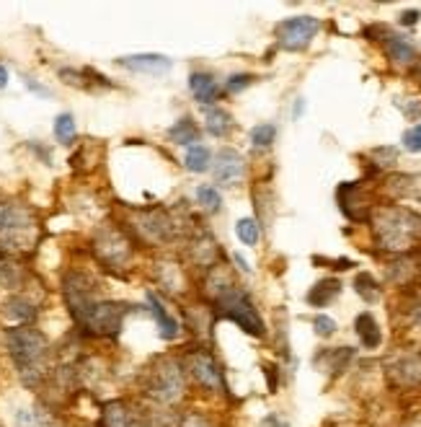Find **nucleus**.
<instances>
[{
	"mask_svg": "<svg viewBox=\"0 0 421 427\" xmlns=\"http://www.w3.org/2000/svg\"><path fill=\"white\" fill-rule=\"evenodd\" d=\"M8 352L18 368V376L24 378L26 386H39L47 376V358H50V342L34 326H16L10 329Z\"/></svg>",
	"mask_w": 421,
	"mask_h": 427,
	"instance_id": "obj_1",
	"label": "nucleus"
},
{
	"mask_svg": "<svg viewBox=\"0 0 421 427\" xmlns=\"http://www.w3.org/2000/svg\"><path fill=\"white\" fill-rule=\"evenodd\" d=\"M36 236L39 225L34 213L16 200H0V251H29Z\"/></svg>",
	"mask_w": 421,
	"mask_h": 427,
	"instance_id": "obj_2",
	"label": "nucleus"
},
{
	"mask_svg": "<svg viewBox=\"0 0 421 427\" xmlns=\"http://www.w3.org/2000/svg\"><path fill=\"white\" fill-rule=\"evenodd\" d=\"M210 293L222 316L230 318L233 324H238L251 337H264V318L259 316L256 306H253L251 298L241 288H236L230 280H225L222 285L217 282V288H212Z\"/></svg>",
	"mask_w": 421,
	"mask_h": 427,
	"instance_id": "obj_3",
	"label": "nucleus"
},
{
	"mask_svg": "<svg viewBox=\"0 0 421 427\" xmlns=\"http://www.w3.org/2000/svg\"><path fill=\"white\" fill-rule=\"evenodd\" d=\"M375 233L385 248L404 251L421 236V218L401 207H387V210H380L375 218Z\"/></svg>",
	"mask_w": 421,
	"mask_h": 427,
	"instance_id": "obj_4",
	"label": "nucleus"
},
{
	"mask_svg": "<svg viewBox=\"0 0 421 427\" xmlns=\"http://www.w3.org/2000/svg\"><path fill=\"white\" fill-rule=\"evenodd\" d=\"M186 384H184V370L181 363H176L173 358L158 360V365L150 370V381H148V393H150L155 402L173 404L181 399Z\"/></svg>",
	"mask_w": 421,
	"mask_h": 427,
	"instance_id": "obj_5",
	"label": "nucleus"
},
{
	"mask_svg": "<svg viewBox=\"0 0 421 427\" xmlns=\"http://www.w3.org/2000/svg\"><path fill=\"white\" fill-rule=\"evenodd\" d=\"M93 254L109 270H124L132 259V241L114 225H104L101 231L93 236Z\"/></svg>",
	"mask_w": 421,
	"mask_h": 427,
	"instance_id": "obj_6",
	"label": "nucleus"
},
{
	"mask_svg": "<svg viewBox=\"0 0 421 427\" xmlns=\"http://www.w3.org/2000/svg\"><path fill=\"white\" fill-rule=\"evenodd\" d=\"M127 308H122L119 303H111V300H96L93 306H88L76 318L78 324L88 329L91 334H99V337H109V334H117L122 329V321H124Z\"/></svg>",
	"mask_w": 421,
	"mask_h": 427,
	"instance_id": "obj_7",
	"label": "nucleus"
},
{
	"mask_svg": "<svg viewBox=\"0 0 421 427\" xmlns=\"http://www.w3.org/2000/svg\"><path fill=\"white\" fill-rule=\"evenodd\" d=\"M320 21L313 16H295L277 24V42L287 52H300L313 42V36L318 34Z\"/></svg>",
	"mask_w": 421,
	"mask_h": 427,
	"instance_id": "obj_8",
	"label": "nucleus"
},
{
	"mask_svg": "<svg viewBox=\"0 0 421 427\" xmlns=\"http://www.w3.org/2000/svg\"><path fill=\"white\" fill-rule=\"evenodd\" d=\"M132 231L137 233L140 241L158 246V244H166L173 236V220L169 218L166 210H143V213L135 215Z\"/></svg>",
	"mask_w": 421,
	"mask_h": 427,
	"instance_id": "obj_9",
	"label": "nucleus"
},
{
	"mask_svg": "<svg viewBox=\"0 0 421 427\" xmlns=\"http://www.w3.org/2000/svg\"><path fill=\"white\" fill-rule=\"evenodd\" d=\"M189 370L197 378V384L204 386V388H210V391H220L222 388V373H220L217 363H215L210 352L204 350L194 352L192 358H189Z\"/></svg>",
	"mask_w": 421,
	"mask_h": 427,
	"instance_id": "obj_10",
	"label": "nucleus"
},
{
	"mask_svg": "<svg viewBox=\"0 0 421 427\" xmlns=\"http://www.w3.org/2000/svg\"><path fill=\"white\" fill-rule=\"evenodd\" d=\"M119 65L132 73H145V76H169L173 62L166 55H129V57H119Z\"/></svg>",
	"mask_w": 421,
	"mask_h": 427,
	"instance_id": "obj_11",
	"label": "nucleus"
},
{
	"mask_svg": "<svg viewBox=\"0 0 421 427\" xmlns=\"http://www.w3.org/2000/svg\"><path fill=\"white\" fill-rule=\"evenodd\" d=\"M243 155L233 150V148H222L217 153V163H215V179L220 184H236L243 176Z\"/></svg>",
	"mask_w": 421,
	"mask_h": 427,
	"instance_id": "obj_12",
	"label": "nucleus"
},
{
	"mask_svg": "<svg viewBox=\"0 0 421 427\" xmlns=\"http://www.w3.org/2000/svg\"><path fill=\"white\" fill-rule=\"evenodd\" d=\"M104 427H150L148 419L127 402H111L104 410Z\"/></svg>",
	"mask_w": 421,
	"mask_h": 427,
	"instance_id": "obj_13",
	"label": "nucleus"
},
{
	"mask_svg": "<svg viewBox=\"0 0 421 427\" xmlns=\"http://www.w3.org/2000/svg\"><path fill=\"white\" fill-rule=\"evenodd\" d=\"M148 306H150V314L152 318H155V324H158V334L163 337V340H176L178 337V321L173 316H171L169 311H166V306L158 300V295L155 293H148Z\"/></svg>",
	"mask_w": 421,
	"mask_h": 427,
	"instance_id": "obj_14",
	"label": "nucleus"
},
{
	"mask_svg": "<svg viewBox=\"0 0 421 427\" xmlns=\"http://www.w3.org/2000/svg\"><path fill=\"white\" fill-rule=\"evenodd\" d=\"M189 88H192L194 99L199 104H204V106H212L220 96V85L210 73H192L189 76Z\"/></svg>",
	"mask_w": 421,
	"mask_h": 427,
	"instance_id": "obj_15",
	"label": "nucleus"
},
{
	"mask_svg": "<svg viewBox=\"0 0 421 427\" xmlns=\"http://www.w3.org/2000/svg\"><path fill=\"white\" fill-rule=\"evenodd\" d=\"M169 137L171 143H176V146H197V140H199V127L194 125L192 117H181L176 120L173 125L169 127Z\"/></svg>",
	"mask_w": 421,
	"mask_h": 427,
	"instance_id": "obj_16",
	"label": "nucleus"
},
{
	"mask_svg": "<svg viewBox=\"0 0 421 427\" xmlns=\"http://www.w3.org/2000/svg\"><path fill=\"white\" fill-rule=\"evenodd\" d=\"M204 127L215 137H225L233 130V117L220 106H207L204 109Z\"/></svg>",
	"mask_w": 421,
	"mask_h": 427,
	"instance_id": "obj_17",
	"label": "nucleus"
},
{
	"mask_svg": "<svg viewBox=\"0 0 421 427\" xmlns=\"http://www.w3.org/2000/svg\"><path fill=\"white\" fill-rule=\"evenodd\" d=\"M357 334H359V340L367 350H375L380 342H383V334H380V326L378 321L372 318V314H359L357 316Z\"/></svg>",
	"mask_w": 421,
	"mask_h": 427,
	"instance_id": "obj_18",
	"label": "nucleus"
},
{
	"mask_svg": "<svg viewBox=\"0 0 421 427\" xmlns=\"http://www.w3.org/2000/svg\"><path fill=\"white\" fill-rule=\"evenodd\" d=\"M338 293H341V282L338 280H320L318 285L311 288V293H308V303L315 308H323V306H329Z\"/></svg>",
	"mask_w": 421,
	"mask_h": 427,
	"instance_id": "obj_19",
	"label": "nucleus"
},
{
	"mask_svg": "<svg viewBox=\"0 0 421 427\" xmlns=\"http://www.w3.org/2000/svg\"><path fill=\"white\" fill-rule=\"evenodd\" d=\"M385 50H387V55H390V60L398 62V65H411V62L416 60L413 44L406 42L404 36H387Z\"/></svg>",
	"mask_w": 421,
	"mask_h": 427,
	"instance_id": "obj_20",
	"label": "nucleus"
},
{
	"mask_svg": "<svg viewBox=\"0 0 421 427\" xmlns=\"http://www.w3.org/2000/svg\"><path fill=\"white\" fill-rule=\"evenodd\" d=\"M184 163H186V169L192 171V174H204V171L210 169V163H212L210 148L202 146V143H197V146H192V148H189V150H186Z\"/></svg>",
	"mask_w": 421,
	"mask_h": 427,
	"instance_id": "obj_21",
	"label": "nucleus"
},
{
	"mask_svg": "<svg viewBox=\"0 0 421 427\" xmlns=\"http://www.w3.org/2000/svg\"><path fill=\"white\" fill-rule=\"evenodd\" d=\"M78 135V125H76V117L70 111H62L57 120H55V137H57L62 146H70Z\"/></svg>",
	"mask_w": 421,
	"mask_h": 427,
	"instance_id": "obj_22",
	"label": "nucleus"
},
{
	"mask_svg": "<svg viewBox=\"0 0 421 427\" xmlns=\"http://www.w3.org/2000/svg\"><path fill=\"white\" fill-rule=\"evenodd\" d=\"M396 184V192L404 197H413V200H421V176L419 174H406V176H396L393 179Z\"/></svg>",
	"mask_w": 421,
	"mask_h": 427,
	"instance_id": "obj_23",
	"label": "nucleus"
},
{
	"mask_svg": "<svg viewBox=\"0 0 421 427\" xmlns=\"http://www.w3.org/2000/svg\"><path fill=\"white\" fill-rule=\"evenodd\" d=\"M236 236L241 244H245V246H256L259 244V223L253 220V218H243V220L236 223Z\"/></svg>",
	"mask_w": 421,
	"mask_h": 427,
	"instance_id": "obj_24",
	"label": "nucleus"
},
{
	"mask_svg": "<svg viewBox=\"0 0 421 427\" xmlns=\"http://www.w3.org/2000/svg\"><path fill=\"white\" fill-rule=\"evenodd\" d=\"M197 202L207 213H217L220 207H222V197H220V192L212 184H202V187H197Z\"/></svg>",
	"mask_w": 421,
	"mask_h": 427,
	"instance_id": "obj_25",
	"label": "nucleus"
},
{
	"mask_svg": "<svg viewBox=\"0 0 421 427\" xmlns=\"http://www.w3.org/2000/svg\"><path fill=\"white\" fill-rule=\"evenodd\" d=\"M6 314H8L10 318H16V321H29V318L36 316V308L29 303L26 298H10L8 306H6Z\"/></svg>",
	"mask_w": 421,
	"mask_h": 427,
	"instance_id": "obj_26",
	"label": "nucleus"
},
{
	"mask_svg": "<svg viewBox=\"0 0 421 427\" xmlns=\"http://www.w3.org/2000/svg\"><path fill=\"white\" fill-rule=\"evenodd\" d=\"M354 285H357V293H359L367 303H375V300L380 298V288H378V282L372 280V274H367V272L357 274Z\"/></svg>",
	"mask_w": 421,
	"mask_h": 427,
	"instance_id": "obj_27",
	"label": "nucleus"
},
{
	"mask_svg": "<svg viewBox=\"0 0 421 427\" xmlns=\"http://www.w3.org/2000/svg\"><path fill=\"white\" fill-rule=\"evenodd\" d=\"M274 137H277V127L269 125V122H264V125H256L251 130V143L253 148H269L274 143Z\"/></svg>",
	"mask_w": 421,
	"mask_h": 427,
	"instance_id": "obj_28",
	"label": "nucleus"
},
{
	"mask_svg": "<svg viewBox=\"0 0 421 427\" xmlns=\"http://www.w3.org/2000/svg\"><path fill=\"white\" fill-rule=\"evenodd\" d=\"M178 427H215V422H212L204 412H186L184 417H181V422H178Z\"/></svg>",
	"mask_w": 421,
	"mask_h": 427,
	"instance_id": "obj_29",
	"label": "nucleus"
},
{
	"mask_svg": "<svg viewBox=\"0 0 421 427\" xmlns=\"http://www.w3.org/2000/svg\"><path fill=\"white\" fill-rule=\"evenodd\" d=\"M313 326H315V334L318 337H331V334L336 332V321L326 314H318V316L313 318Z\"/></svg>",
	"mask_w": 421,
	"mask_h": 427,
	"instance_id": "obj_30",
	"label": "nucleus"
},
{
	"mask_svg": "<svg viewBox=\"0 0 421 427\" xmlns=\"http://www.w3.org/2000/svg\"><path fill=\"white\" fill-rule=\"evenodd\" d=\"M13 282H16V267L10 265L8 259L3 256V251H0V288H8Z\"/></svg>",
	"mask_w": 421,
	"mask_h": 427,
	"instance_id": "obj_31",
	"label": "nucleus"
},
{
	"mask_svg": "<svg viewBox=\"0 0 421 427\" xmlns=\"http://www.w3.org/2000/svg\"><path fill=\"white\" fill-rule=\"evenodd\" d=\"M404 148L411 153H421V125L406 130L404 132Z\"/></svg>",
	"mask_w": 421,
	"mask_h": 427,
	"instance_id": "obj_32",
	"label": "nucleus"
},
{
	"mask_svg": "<svg viewBox=\"0 0 421 427\" xmlns=\"http://www.w3.org/2000/svg\"><path fill=\"white\" fill-rule=\"evenodd\" d=\"M253 76H248V73H243V76H233L225 83V88H228V94H238V91H243L245 85H251Z\"/></svg>",
	"mask_w": 421,
	"mask_h": 427,
	"instance_id": "obj_33",
	"label": "nucleus"
},
{
	"mask_svg": "<svg viewBox=\"0 0 421 427\" xmlns=\"http://www.w3.org/2000/svg\"><path fill=\"white\" fill-rule=\"evenodd\" d=\"M24 83H26V88L29 91H34V94H39V96H50V88H44V85H39L34 80V78H24Z\"/></svg>",
	"mask_w": 421,
	"mask_h": 427,
	"instance_id": "obj_34",
	"label": "nucleus"
},
{
	"mask_svg": "<svg viewBox=\"0 0 421 427\" xmlns=\"http://www.w3.org/2000/svg\"><path fill=\"white\" fill-rule=\"evenodd\" d=\"M264 427H287V422L279 414H269V417H264V422H262Z\"/></svg>",
	"mask_w": 421,
	"mask_h": 427,
	"instance_id": "obj_35",
	"label": "nucleus"
},
{
	"mask_svg": "<svg viewBox=\"0 0 421 427\" xmlns=\"http://www.w3.org/2000/svg\"><path fill=\"white\" fill-rule=\"evenodd\" d=\"M419 16H421L419 10H406L404 16H401V24H404V26H413L416 21H419Z\"/></svg>",
	"mask_w": 421,
	"mask_h": 427,
	"instance_id": "obj_36",
	"label": "nucleus"
},
{
	"mask_svg": "<svg viewBox=\"0 0 421 427\" xmlns=\"http://www.w3.org/2000/svg\"><path fill=\"white\" fill-rule=\"evenodd\" d=\"M6 85H8V70L0 62V88H6Z\"/></svg>",
	"mask_w": 421,
	"mask_h": 427,
	"instance_id": "obj_37",
	"label": "nucleus"
},
{
	"mask_svg": "<svg viewBox=\"0 0 421 427\" xmlns=\"http://www.w3.org/2000/svg\"><path fill=\"white\" fill-rule=\"evenodd\" d=\"M233 259H236V265L241 267L243 272H251V267H248V262H245V259H243V256H241V254H236V256H233Z\"/></svg>",
	"mask_w": 421,
	"mask_h": 427,
	"instance_id": "obj_38",
	"label": "nucleus"
},
{
	"mask_svg": "<svg viewBox=\"0 0 421 427\" xmlns=\"http://www.w3.org/2000/svg\"><path fill=\"white\" fill-rule=\"evenodd\" d=\"M303 106H305V104H303V99H297V106H295V117H300V111H303Z\"/></svg>",
	"mask_w": 421,
	"mask_h": 427,
	"instance_id": "obj_39",
	"label": "nucleus"
},
{
	"mask_svg": "<svg viewBox=\"0 0 421 427\" xmlns=\"http://www.w3.org/2000/svg\"><path fill=\"white\" fill-rule=\"evenodd\" d=\"M419 321H421V314H419Z\"/></svg>",
	"mask_w": 421,
	"mask_h": 427,
	"instance_id": "obj_40",
	"label": "nucleus"
}]
</instances>
